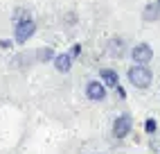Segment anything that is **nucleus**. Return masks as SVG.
I'll list each match as a JSON object with an SVG mask.
<instances>
[{
  "label": "nucleus",
  "mask_w": 160,
  "mask_h": 154,
  "mask_svg": "<svg viewBox=\"0 0 160 154\" xmlns=\"http://www.w3.org/2000/svg\"><path fill=\"white\" fill-rule=\"evenodd\" d=\"M106 52H108L111 57H115V59L124 57V54H126V39H122V36H111L108 41H106Z\"/></svg>",
  "instance_id": "5"
},
{
  "label": "nucleus",
  "mask_w": 160,
  "mask_h": 154,
  "mask_svg": "<svg viewBox=\"0 0 160 154\" xmlns=\"http://www.w3.org/2000/svg\"><path fill=\"white\" fill-rule=\"evenodd\" d=\"M34 32H36V20L32 16H25V18L16 20V25H14V39L18 43H25V41H29L32 36H34Z\"/></svg>",
  "instance_id": "2"
},
{
  "label": "nucleus",
  "mask_w": 160,
  "mask_h": 154,
  "mask_svg": "<svg viewBox=\"0 0 160 154\" xmlns=\"http://www.w3.org/2000/svg\"><path fill=\"white\" fill-rule=\"evenodd\" d=\"M86 97H88V100H92V102L106 100V86H104L102 82H97V80L88 82V84H86Z\"/></svg>",
  "instance_id": "6"
},
{
  "label": "nucleus",
  "mask_w": 160,
  "mask_h": 154,
  "mask_svg": "<svg viewBox=\"0 0 160 154\" xmlns=\"http://www.w3.org/2000/svg\"><path fill=\"white\" fill-rule=\"evenodd\" d=\"M126 77H129V82L135 86V89H142V91L149 89L151 82H153V73L144 63H133L129 68V73H126Z\"/></svg>",
  "instance_id": "1"
},
{
  "label": "nucleus",
  "mask_w": 160,
  "mask_h": 154,
  "mask_svg": "<svg viewBox=\"0 0 160 154\" xmlns=\"http://www.w3.org/2000/svg\"><path fill=\"white\" fill-rule=\"evenodd\" d=\"M52 61H54V68L59 70V73H68L70 68H72V54L70 52H61V54H54V59H52Z\"/></svg>",
  "instance_id": "7"
},
{
  "label": "nucleus",
  "mask_w": 160,
  "mask_h": 154,
  "mask_svg": "<svg viewBox=\"0 0 160 154\" xmlns=\"http://www.w3.org/2000/svg\"><path fill=\"white\" fill-rule=\"evenodd\" d=\"M99 77H102V84L106 86V89H108V86H111V89H115V86L120 84V75H117L113 68H102V70H99Z\"/></svg>",
  "instance_id": "8"
},
{
  "label": "nucleus",
  "mask_w": 160,
  "mask_h": 154,
  "mask_svg": "<svg viewBox=\"0 0 160 154\" xmlns=\"http://www.w3.org/2000/svg\"><path fill=\"white\" fill-rule=\"evenodd\" d=\"M115 89H117V95H120V97H122V100H124V97H126V91L122 89V86H120V84H117V86H115Z\"/></svg>",
  "instance_id": "13"
},
{
  "label": "nucleus",
  "mask_w": 160,
  "mask_h": 154,
  "mask_svg": "<svg viewBox=\"0 0 160 154\" xmlns=\"http://www.w3.org/2000/svg\"><path fill=\"white\" fill-rule=\"evenodd\" d=\"M54 54H57L54 50L45 46V48H38V50H36V59L45 63V61H50V59H54Z\"/></svg>",
  "instance_id": "10"
},
{
  "label": "nucleus",
  "mask_w": 160,
  "mask_h": 154,
  "mask_svg": "<svg viewBox=\"0 0 160 154\" xmlns=\"http://www.w3.org/2000/svg\"><path fill=\"white\" fill-rule=\"evenodd\" d=\"M131 59H133V63H149L153 59V50H151V46L149 43H138V46H133L131 48Z\"/></svg>",
  "instance_id": "4"
},
{
  "label": "nucleus",
  "mask_w": 160,
  "mask_h": 154,
  "mask_svg": "<svg viewBox=\"0 0 160 154\" xmlns=\"http://www.w3.org/2000/svg\"><path fill=\"white\" fill-rule=\"evenodd\" d=\"M158 18H160V7L156 3H147L142 9V20L144 23H156Z\"/></svg>",
  "instance_id": "9"
},
{
  "label": "nucleus",
  "mask_w": 160,
  "mask_h": 154,
  "mask_svg": "<svg viewBox=\"0 0 160 154\" xmlns=\"http://www.w3.org/2000/svg\"><path fill=\"white\" fill-rule=\"evenodd\" d=\"M70 54H72V59H74V57H79V54H81V46H72Z\"/></svg>",
  "instance_id": "12"
},
{
  "label": "nucleus",
  "mask_w": 160,
  "mask_h": 154,
  "mask_svg": "<svg viewBox=\"0 0 160 154\" xmlns=\"http://www.w3.org/2000/svg\"><path fill=\"white\" fill-rule=\"evenodd\" d=\"M131 129H133V118L129 113H124V116H117L113 120V136L115 138H126L131 134Z\"/></svg>",
  "instance_id": "3"
},
{
  "label": "nucleus",
  "mask_w": 160,
  "mask_h": 154,
  "mask_svg": "<svg viewBox=\"0 0 160 154\" xmlns=\"http://www.w3.org/2000/svg\"><path fill=\"white\" fill-rule=\"evenodd\" d=\"M156 129H158L156 120H153V118H149L147 123H144V131H147V134H156Z\"/></svg>",
  "instance_id": "11"
},
{
  "label": "nucleus",
  "mask_w": 160,
  "mask_h": 154,
  "mask_svg": "<svg viewBox=\"0 0 160 154\" xmlns=\"http://www.w3.org/2000/svg\"><path fill=\"white\" fill-rule=\"evenodd\" d=\"M156 5H158V7H160V0H156Z\"/></svg>",
  "instance_id": "14"
}]
</instances>
